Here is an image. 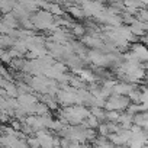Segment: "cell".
I'll return each instance as SVG.
<instances>
[{"label":"cell","mask_w":148,"mask_h":148,"mask_svg":"<svg viewBox=\"0 0 148 148\" xmlns=\"http://www.w3.org/2000/svg\"><path fill=\"white\" fill-rule=\"evenodd\" d=\"M132 123L138 125L139 128L142 129H147V125H148V116L145 112H138V113H134L132 116Z\"/></svg>","instance_id":"1"},{"label":"cell","mask_w":148,"mask_h":148,"mask_svg":"<svg viewBox=\"0 0 148 148\" xmlns=\"http://www.w3.org/2000/svg\"><path fill=\"white\" fill-rule=\"evenodd\" d=\"M67 12H68L74 19H79V18L83 19V18H86V16H84V12H83V9H82V6H79V5L74 6L73 3H70L68 8H67Z\"/></svg>","instance_id":"2"},{"label":"cell","mask_w":148,"mask_h":148,"mask_svg":"<svg viewBox=\"0 0 148 148\" xmlns=\"http://www.w3.org/2000/svg\"><path fill=\"white\" fill-rule=\"evenodd\" d=\"M26 144L28 145H34V147H39V139L35 136V138H29V136H26Z\"/></svg>","instance_id":"3"}]
</instances>
